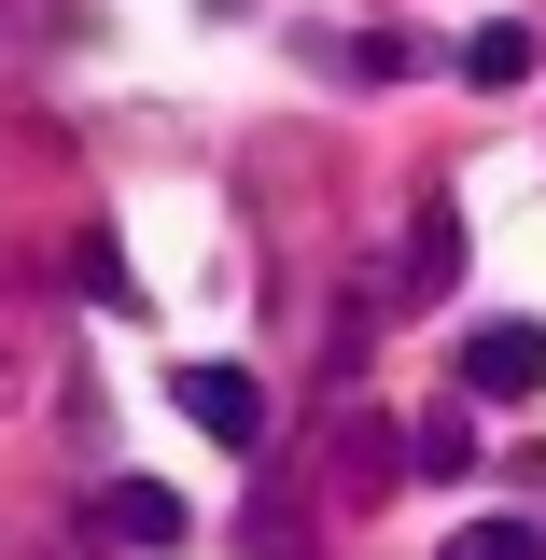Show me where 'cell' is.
I'll return each instance as SVG.
<instances>
[{
	"mask_svg": "<svg viewBox=\"0 0 546 560\" xmlns=\"http://www.w3.org/2000/svg\"><path fill=\"white\" fill-rule=\"evenodd\" d=\"M533 378H546V337H533V323H477V337H463V393L504 407V393H533Z\"/></svg>",
	"mask_w": 546,
	"mask_h": 560,
	"instance_id": "obj_2",
	"label": "cell"
},
{
	"mask_svg": "<svg viewBox=\"0 0 546 560\" xmlns=\"http://www.w3.org/2000/svg\"><path fill=\"white\" fill-rule=\"evenodd\" d=\"M98 533H113V547H183V490L169 477H113L98 490Z\"/></svg>",
	"mask_w": 546,
	"mask_h": 560,
	"instance_id": "obj_3",
	"label": "cell"
},
{
	"mask_svg": "<svg viewBox=\"0 0 546 560\" xmlns=\"http://www.w3.org/2000/svg\"><path fill=\"white\" fill-rule=\"evenodd\" d=\"M84 294H98V308H140V280H127V253H113V238H84Z\"/></svg>",
	"mask_w": 546,
	"mask_h": 560,
	"instance_id": "obj_8",
	"label": "cell"
},
{
	"mask_svg": "<svg viewBox=\"0 0 546 560\" xmlns=\"http://www.w3.org/2000/svg\"><path fill=\"white\" fill-rule=\"evenodd\" d=\"M449 267H463V210H449V197H420V253H407V280H393V294L420 308V294H449Z\"/></svg>",
	"mask_w": 546,
	"mask_h": 560,
	"instance_id": "obj_4",
	"label": "cell"
},
{
	"mask_svg": "<svg viewBox=\"0 0 546 560\" xmlns=\"http://www.w3.org/2000/svg\"><path fill=\"white\" fill-rule=\"evenodd\" d=\"M519 70H533V28H519V14H490L477 43H463V84H519Z\"/></svg>",
	"mask_w": 546,
	"mask_h": 560,
	"instance_id": "obj_6",
	"label": "cell"
},
{
	"mask_svg": "<svg viewBox=\"0 0 546 560\" xmlns=\"http://www.w3.org/2000/svg\"><path fill=\"white\" fill-rule=\"evenodd\" d=\"M183 407H197L210 448H267V378L253 364H183Z\"/></svg>",
	"mask_w": 546,
	"mask_h": 560,
	"instance_id": "obj_1",
	"label": "cell"
},
{
	"mask_svg": "<svg viewBox=\"0 0 546 560\" xmlns=\"http://www.w3.org/2000/svg\"><path fill=\"white\" fill-rule=\"evenodd\" d=\"M407 57H420V43H393V28H364V43H350L337 70H350V84H393V70H407Z\"/></svg>",
	"mask_w": 546,
	"mask_h": 560,
	"instance_id": "obj_9",
	"label": "cell"
},
{
	"mask_svg": "<svg viewBox=\"0 0 546 560\" xmlns=\"http://www.w3.org/2000/svg\"><path fill=\"white\" fill-rule=\"evenodd\" d=\"M449 560H546L533 518H477V533H449Z\"/></svg>",
	"mask_w": 546,
	"mask_h": 560,
	"instance_id": "obj_7",
	"label": "cell"
},
{
	"mask_svg": "<svg viewBox=\"0 0 546 560\" xmlns=\"http://www.w3.org/2000/svg\"><path fill=\"white\" fill-rule=\"evenodd\" d=\"M407 463H420V477H463V463H477L463 407H420V420H407Z\"/></svg>",
	"mask_w": 546,
	"mask_h": 560,
	"instance_id": "obj_5",
	"label": "cell"
}]
</instances>
